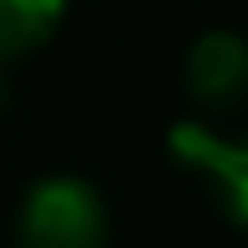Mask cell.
Segmentation results:
<instances>
[{
  "label": "cell",
  "instance_id": "1",
  "mask_svg": "<svg viewBox=\"0 0 248 248\" xmlns=\"http://www.w3.org/2000/svg\"><path fill=\"white\" fill-rule=\"evenodd\" d=\"M16 248H107L111 218L96 183L76 172H41L16 202Z\"/></svg>",
  "mask_w": 248,
  "mask_h": 248
},
{
  "label": "cell",
  "instance_id": "4",
  "mask_svg": "<svg viewBox=\"0 0 248 248\" xmlns=\"http://www.w3.org/2000/svg\"><path fill=\"white\" fill-rule=\"evenodd\" d=\"M71 0H0V66L51 46Z\"/></svg>",
  "mask_w": 248,
  "mask_h": 248
},
{
  "label": "cell",
  "instance_id": "3",
  "mask_svg": "<svg viewBox=\"0 0 248 248\" xmlns=\"http://www.w3.org/2000/svg\"><path fill=\"white\" fill-rule=\"evenodd\" d=\"M183 76H187V96L198 107H208V111L238 107L243 92H248V46H243V36L228 31V26L202 31L187 46Z\"/></svg>",
  "mask_w": 248,
  "mask_h": 248
},
{
  "label": "cell",
  "instance_id": "2",
  "mask_svg": "<svg viewBox=\"0 0 248 248\" xmlns=\"http://www.w3.org/2000/svg\"><path fill=\"white\" fill-rule=\"evenodd\" d=\"M167 157L183 167L187 177H198L208 187L213 208L223 213L228 228H243L248 223V147L228 132H218L213 122H198V117H183L167 127L162 137Z\"/></svg>",
  "mask_w": 248,
  "mask_h": 248
}]
</instances>
